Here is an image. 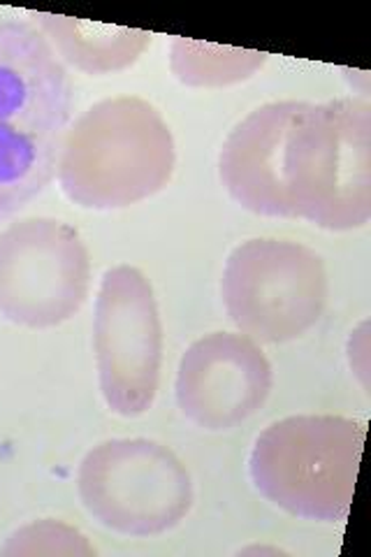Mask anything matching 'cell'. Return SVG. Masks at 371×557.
I'll use <instances>...</instances> for the list:
<instances>
[{"instance_id":"obj_8","label":"cell","mask_w":371,"mask_h":557,"mask_svg":"<svg viewBox=\"0 0 371 557\" xmlns=\"http://www.w3.org/2000/svg\"><path fill=\"white\" fill-rule=\"evenodd\" d=\"M94 346L100 391L108 407L123 418L147 413L161 386L163 323L151 282L143 270L116 265L102 274Z\"/></svg>"},{"instance_id":"obj_5","label":"cell","mask_w":371,"mask_h":557,"mask_svg":"<svg viewBox=\"0 0 371 557\" xmlns=\"http://www.w3.org/2000/svg\"><path fill=\"white\" fill-rule=\"evenodd\" d=\"M221 295L227 319L258 344L305 337L327 307L321 253L290 239H249L225 260Z\"/></svg>"},{"instance_id":"obj_2","label":"cell","mask_w":371,"mask_h":557,"mask_svg":"<svg viewBox=\"0 0 371 557\" xmlns=\"http://www.w3.org/2000/svg\"><path fill=\"white\" fill-rule=\"evenodd\" d=\"M75 86L30 22L0 16V221L57 177Z\"/></svg>"},{"instance_id":"obj_3","label":"cell","mask_w":371,"mask_h":557,"mask_svg":"<svg viewBox=\"0 0 371 557\" xmlns=\"http://www.w3.org/2000/svg\"><path fill=\"white\" fill-rule=\"evenodd\" d=\"M174 165V135L163 114L145 98L116 96L70 121L57 177L70 202L112 212L161 194Z\"/></svg>"},{"instance_id":"obj_12","label":"cell","mask_w":371,"mask_h":557,"mask_svg":"<svg viewBox=\"0 0 371 557\" xmlns=\"http://www.w3.org/2000/svg\"><path fill=\"white\" fill-rule=\"evenodd\" d=\"M5 557H91L96 555L94 544L61 520H35L28 525L14 530L5 546L0 548Z\"/></svg>"},{"instance_id":"obj_11","label":"cell","mask_w":371,"mask_h":557,"mask_svg":"<svg viewBox=\"0 0 371 557\" xmlns=\"http://www.w3.org/2000/svg\"><path fill=\"white\" fill-rule=\"evenodd\" d=\"M268 63L264 51L223 47L188 38H174L170 45L172 75L193 89H221L251 79Z\"/></svg>"},{"instance_id":"obj_4","label":"cell","mask_w":371,"mask_h":557,"mask_svg":"<svg viewBox=\"0 0 371 557\" xmlns=\"http://www.w3.org/2000/svg\"><path fill=\"white\" fill-rule=\"evenodd\" d=\"M367 430L344 416H288L253 444L256 491L290 516L321 522L348 518Z\"/></svg>"},{"instance_id":"obj_7","label":"cell","mask_w":371,"mask_h":557,"mask_svg":"<svg viewBox=\"0 0 371 557\" xmlns=\"http://www.w3.org/2000/svg\"><path fill=\"white\" fill-rule=\"evenodd\" d=\"M91 288L84 237L61 219L33 216L0 231V317L47 330L79 313Z\"/></svg>"},{"instance_id":"obj_10","label":"cell","mask_w":371,"mask_h":557,"mask_svg":"<svg viewBox=\"0 0 371 557\" xmlns=\"http://www.w3.org/2000/svg\"><path fill=\"white\" fill-rule=\"evenodd\" d=\"M49 47L61 63H70L86 75H112L137 63L151 45L153 35L147 30L110 26L73 16L30 12Z\"/></svg>"},{"instance_id":"obj_9","label":"cell","mask_w":371,"mask_h":557,"mask_svg":"<svg viewBox=\"0 0 371 557\" xmlns=\"http://www.w3.org/2000/svg\"><path fill=\"white\" fill-rule=\"evenodd\" d=\"M272 386V362L258 342L242 333H211L186 348L174 395L193 425L223 432L258 413Z\"/></svg>"},{"instance_id":"obj_6","label":"cell","mask_w":371,"mask_h":557,"mask_svg":"<svg viewBox=\"0 0 371 557\" xmlns=\"http://www.w3.org/2000/svg\"><path fill=\"white\" fill-rule=\"evenodd\" d=\"M84 509L123 536H158L188 516L193 481L172 448L153 440H110L86 453L77 469Z\"/></svg>"},{"instance_id":"obj_1","label":"cell","mask_w":371,"mask_h":557,"mask_svg":"<svg viewBox=\"0 0 371 557\" xmlns=\"http://www.w3.org/2000/svg\"><path fill=\"white\" fill-rule=\"evenodd\" d=\"M221 184L242 209L348 233L371 216V108L360 98L260 104L230 131Z\"/></svg>"}]
</instances>
